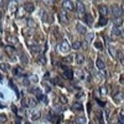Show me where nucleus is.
<instances>
[{"label":"nucleus","mask_w":124,"mask_h":124,"mask_svg":"<svg viewBox=\"0 0 124 124\" xmlns=\"http://www.w3.org/2000/svg\"><path fill=\"white\" fill-rule=\"evenodd\" d=\"M76 10H77V12H78V15L80 16V17L84 16V15L85 13V5L80 1L77 2V3H76Z\"/></svg>","instance_id":"nucleus-1"},{"label":"nucleus","mask_w":124,"mask_h":124,"mask_svg":"<svg viewBox=\"0 0 124 124\" xmlns=\"http://www.w3.org/2000/svg\"><path fill=\"white\" fill-rule=\"evenodd\" d=\"M112 13L116 18L121 17V15H122L121 8H120L117 5H114L112 7Z\"/></svg>","instance_id":"nucleus-2"},{"label":"nucleus","mask_w":124,"mask_h":124,"mask_svg":"<svg viewBox=\"0 0 124 124\" xmlns=\"http://www.w3.org/2000/svg\"><path fill=\"white\" fill-rule=\"evenodd\" d=\"M60 50L62 53H68L70 50V45L68 43V41L65 40L60 44Z\"/></svg>","instance_id":"nucleus-3"},{"label":"nucleus","mask_w":124,"mask_h":124,"mask_svg":"<svg viewBox=\"0 0 124 124\" xmlns=\"http://www.w3.org/2000/svg\"><path fill=\"white\" fill-rule=\"evenodd\" d=\"M59 18H60V21L62 24H68V21H69V19H68V17H67V14L66 12V11H62L60 12V15H59Z\"/></svg>","instance_id":"nucleus-4"},{"label":"nucleus","mask_w":124,"mask_h":124,"mask_svg":"<svg viewBox=\"0 0 124 124\" xmlns=\"http://www.w3.org/2000/svg\"><path fill=\"white\" fill-rule=\"evenodd\" d=\"M62 7L65 9H67L69 11H73L74 10V4L72 1L66 0V1L62 2Z\"/></svg>","instance_id":"nucleus-5"},{"label":"nucleus","mask_w":124,"mask_h":124,"mask_svg":"<svg viewBox=\"0 0 124 124\" xmlns=\"http://www.w3.org/2000/svg\"><path fill=\"white\" fill-rule=\"evenodd\" d=\"M40 117H41V112L39 110H35L31 112V118L33 121H36L37 120H39Z\"/></svg>","instance_id":"nucleus-6"},{"label":"nucleus","mask_w":124,"mask_h":124,"mask_svg":"<svg viewBox=\"0 0 124 124\" xmlns=\"http://www.w3.org/2000/svg\"><path fill=\"white\" fill-rule=\"evenodd\" d=\"M23 8H24L25 12L31 13L32 12H34V4L32 3V2H26V3H24Z\"/></svg>","instance_id":"nucleus-7"},{"label":"nucleus","mask_w":124,"mask_h":124,"mask_svg":"<svg viewBox=\"0 0 124 124\" xmlns=\"http://www.w3.org/2000/svg\"><path fill=\"white\" fill-rule=\"evenodd\" d=\"M63 76L66 79L68 80H72L73 78V71L72 69H67L64 72Z\"/></svg>","instance_id":"nucleus-8"},{"label":"nucleus","mask_w":124,"mask_h":124,"mask_svg":"<svg viewBox=\"0 0 124 124\" xmlns=\"http://www.w3.org/2000/svg\"><path fill=\"white\" fill-rule=\"evenodd\" d=\"M99 12L101 15H103V17L108 15V8L104 5H101L99 7Z\"/></svg>","instance_id":"nucleus-9"},{"label":"nucleus","mask_w":124,"mask_h":124,"mask_svg":"<svg viewBox=\"0 0 124 124\" xmlns=\"http://www.w3.org/2000/svg\"><path fill=\"white\" fill-rule=\"evenodd\" d=\"M85 20L86 24H87L89 27H91V26L93 25V24H94V18H93V17L91 15H89V14L86 15Z\"/></svg>","instance_id":"nucleus-10"},{"label":"nucleus","mask_w":124,"mask_h":124,"mask_svg":"<svg viewBox=\"0 0 124 124\" xmlns=\"http://www.w3.org/2000/svg\"><path fill=\"white\" fill-rule=\"evenodd\" d=\"M5 50L10 56H13L15 54V47L12 46H8H8H6L5 47Z\"/></svg>","instance_id":"nucleus-11"},{"label":"nucleus","mask_w":124,"mask_h":124,"mask_svg":"<svg viewBox=\"0 0 124 124\" xmlns=\"http://www.w3.org/2000/svg\"><path fill=\"white\" fill-rule=\"evenodd\" d=\"M76 29H77L78 33L81 34H85L86 32H87V30H86L85 27L83 26L82 24H79V23L77 24V25H76Z\"/></svg>","instance_id":"nucleus-12"},{"label":"nucleus","mask_w":124,"mask_h":124,"mask_svg":"<svg viewBox=\"0 0 124 124\" xmlns=\"http://www.w3.org/2000/svg\"><path fill=\"white\" fill-rule=\"evenodd\" d=\"M113 23H114L115 27H120L123 24V18L122 17H118V18H115L113 21Z\"/></svg>","instance_id":"nucleus-13"},{"label":"nucleus","mask_w":124,"mask_h":124,"mask_svg":"<svg viewBox=\"0 0 124 124\" xmlns=\"http://www.w3.org/2000/svg\"><path fill=\"white\" fill-rule=\"evenodd\" d=\"M7 41L11 44H15L18 42V37H16L15 36L10 35L7 37Z\"/></svg>","instance_id":"nucleus-14"},{"label":"nucleus","mask_w":124,"mask_h":124,"mask_svg":"<svg viewBox=\"0 0 124 124\" xmlns=\"http://www.w3.org/2000/svg\"><path fill=\"white\" fill-rule=\"evenodd\" d=\"M108 52L110 53V55L113 57V58H116V55H117V52H116V50L115 49L114 46H110L108 47Z\"/></svg>","instance_id":"nucleus-15"},{"label":"nucleus","mask_w":124,"mask_h":124,"mask_svg":"<svg viewBox=\"0 0 124 124\" xmlns=\"http://www.w3.org/2000/svg\"><path fill=\"white\" fill-rule=\"evenodd\" d=\"M75 61H76V63L77 64L82 65L84 62V61H85V56H84V55L81 54V53L78 54L76 56V58H75Z\"/></svg>","instance_id":"nucleus-16"},{"label":"nucleus","mask_w":124,"mask_h":124,"mask_svg":"<svg viewBox=\"0 0 124 124\" xmlns=\"http://www.w3.org/2000/svg\"><path fill=\"white\" fill-rule=\"evenodd\" d=\"M28 106H29V107H31V108H34L37 105V101L33 98H29L28 99Z\"/></svg>","instance_id":"nucleus-17"},{"label":"nucleus","mask_w":124,"mask_h":124,"mask_svg":"<svg viewBox=\"0 0 124 124\" xmlns=\"http://www.w3.org/2000/svg\"><path fill=\"white\" fill-rule=\"evenodd\" d=\"M20 61L24 66H27L28 63V58L25 54H21L20 56Z\"/></svg>","instance_id":"nucleus-18"},{"label":"nucleus","mask_w":124,"mask_h":124,"mask_svg":"<svg viewBox=\"0 0 124 124\" xmlns=\"http://www.w3.org/2000/svg\"><path fill=\"white\" fill-rule=\"evenodd\" d=\"M72 107L75 110H76L78 111L83 110V105L81 103H79V102H75V103H74L72 105Z\"/></svg>","instance_id":"nucleus-19"},{"label":"nucleus","mask_w":124,"mask_h":124,"mask_svg":"<svg viewBox=\"0 0 124 124\" xmlns=\"http://www.w3.org/2000/svg\"><path fill=\"white\" fill-rule=\"evenodd\" d=\"M96 66L99 69H104L105 68V64L104 61H102L101 59H98L96 62Z\"/></svg>","instance_id":"nucleus-20"},{"label":"nucleus","mask_w":124,"mask_h":124,"mask_svg":"<svg viewBox=\"0 0 124 124\" xmlns=\"http://www.w3.org/2000/svg\"><path fill=\"white\" fill-rule=\"evenodd\" d=\"M75 123L76 124H86L87 120H86V118L83 116H78L75 119Z\"/></svg>","instance_id":"nucleus-21"},{"label":"nucleus","mask_w":124,"mask_h":124,"mask_svg":"<svg viewBox=\"0 0 124 124\" xmlns=\"http://www.w3.org/2000/svg\"><path fill=\"white\" fill-rule=\"evenodd\" d=\"M10 69V66L7 63H5V62H2L0 63V69L2 70V71L6 72L8 70Z\"/></svg>","instance_id":"nucleus-22"},{"label":"nucleus","mask_w":124,"mask_h":124,"mask_svg":"<svg viewBox=\"0 0 124 124\" xmlns=\"http://www.w3.org/2000/svg\"><path fill=\"white\" fill-rule=\"evenodd\" d=\"M94 33L91 32V33L87 34V35H86V37H85V40H86V41H87L88 43H91V41L94 40Z\"/></svg>","instance_id":"nucleus-23"},{"label":"nucleus","mask_w":124,"mask_h":124,"mask_svg":"<svg viewBox=\"0 0 124 124\" xmlns=\"http://www.w3.org/2000/svg\"><path fill=\"white\" fill-rule=\"evenodd\" d=\"M97 116H98V120H99L101 124H104V119H103V113H102V111L98 110V114H97Z\"/></svg>","instance_id":"nucleus-24"},{"label":"nucleus","mask_w":124,"mask_h":124,"mask_svg":"<svg viewBox=\"0 0 124 124\" xmlns=\"http://www.w3.org/2000/svg\"><path fill=\"white\" fill-rule=\"evenodd\" d=\"M30 48H31V50L33 53H39L41 50L40 46H37V45H32V46H31Z\"/></svg>","instance_id":"nucleus-25"},{"label":"nucleus","mask_w":124,"mask_h":124,"mask_svg":"<svg viewBox=\"0 0 124 124\" xmlns=\"http://www.w3.org/2000/svg\"><path fill=\"white\" fill-rule=\"evenodd\" d=\"M107 21H108V20H107L105 17L101 16V17L100 18V19H99V25H101V26H105L107 24Z\"/></svg>","instance_id":"nucleus-26"},{"label":"nucleus","mask_w":124,"mask_h":124,"mask_svg":"<svg viewBox=\"0 0 124 124\" xmlns=\"http://www.w3.org/2000/svg\"><path fill=\"white\" fill-rule=\"evenodd\" d=\"M123 98H124V94H123V93H121V92H119V93L116 94L114 95V98L116 101H122V100L123 99Z\"/></svg>","instance_id":"nucleus-27"},{"label":"nucleus","mask_w":124,"mask_h":124,"mask_svg":"<svg viewBox=\"0 0 124 124\" xmlns=\"http://www.w3.org/2000/svg\"><path fill=\"white\" fill-rule=\"evenodd\" d=\"M37 98H38V100H40V101L44 102V104H47V97L44 94H40L39 96H37Z\"/></svg>","instance_id":"nucleus-28"},{"label":"nucleus","mask_w":124,"mask_h":124,"mask_svg":"<svg viewBox=\"0 0 124 124\" xmlns=\"http://www.w3.org/2000/svg\"><path fill=\"white\" fill-rule=\"evenodd\" d=\"M72 48L74 50H78L79 48L82 46V43H81L80 41H75L72 44Z\"/></svg>","instance_id":"nucleus-29"},{"label":"nucleus","mask_w":124,"mask_h":124,"mask_svg":"<svg viewBox=\"0 0 124 124\" xmlns=\"http://www.w3.org/2000/svg\"><path fill=\"white\" fill-rule=\"evenodd\" d=\"M72 61H73V56L72 55H69L66 57H64V59H63V62H67V63H71V62H72Z\"/></svg>","instance_id":"nucleus-30"},{"label":"nucleus","mask_w":124,"mask_h":124,"mask_svg":"<svg viewBox=\"0 0 124 124\" xmlns=\"http://www.w3.org/2000/svg\"><path fill=\"white\" fill-rule=\"evenodd\" d=\"M38 61L39 62H40L42 65H45L46 63V57L44 55H40L38 56Z\"/></svg>","instance_id":"nucleus-31"},{"label":"nucleus","mask_w":124,"mask_h":124,"mask_svg":"<svg viewBox=\"0 0 124 124\" xmlns=\"http://www.w3.org/2000/svg\"><path fill=\"white\" fill-rule=\"evenodd\" d=\"M28 25L29 28H34L36 24H35V21L33 20V19H31V18H28Z\"/></svg>","instance_id":"nucleus-32"},{"label":"nucleus","mask_w":124,"mask_h":124,"mask_svg":"<svg viewBox=\"0 0 124 124\" xmlns=\"http://www.w3.org/2000/svg\"><path fill=\"white\" fill-rule=\"evenodd\" d=\"M112 34L116 36H119L120 35V31L118 29V28H116V27H114V28H113L112 29Z\"/></svg>","instance_id":"nucleus-33"},{"label":"nucleus","mask_w":124,"mask_h":124,"mask_svg":"<svg viewBox=\"0 0 124 124\" xmlns=\"http://www.w3.org/2000/svg\"><path fill=\"white\" fill-rule=\"evenodd\" d=\"M100 94L102 96H105L107 94V89L106 87H101L100 88Z\"/></svg>","instance_id":"nucleus-34"},{"label":"nucleus","mask_w":124,"mask_h":124,"mask_svg":"<svg viewBox=\"0 0 124 124\" xmlns=\"http://www.w3.org/2000/svg\"><path fill=\"white\" fill-rule=\"evenodd\" d=\"M28 79L31 80V81H32V82H34V83H37V82H38V77H37L36 75H31V76L28 78Z\"/></svg>","instance_id":"nucleus-35"},{"label":"nucleus","mask_w":124,"mask_h":124,"mask_svg":"<svg viewBox=\"0 0 124 124\" xmlns=\"http://www.w3.org/2000/svg\"><path fill=\"white\" fill-rule=\"evenodd\" d=\"M8 120V118L5 114H0V122L2 123H4Z\"/></svg>","instance_id":"nucleus-36"},{"label":"nucleus","mask_w":124,"mask_h":124,"mask_svg":"<svg viewBox=\"0 0 124 124\" xmlns=\"http://www.w3.org/2000/svg\"><path fill=\"white\" fill-rule=\"evenodd\" d=\"M47 18H48V15H47V13L44 11H42V13H41V18L44 21H46L47 20Z\"/></svg>","instance_id":"nucleus-37"},{"label":"nucleus","mask_w":124,"mask_h":124,"mask_svg":"<svg viewBox=\"0 0 124 124\" xmlns=\"http://www.w3.org/2000/svg\"><path fill=\"white\" fill-rule=\"evenodd\" d=\"M60 101L62 104H67L68 103V99H67L66 97H65L64 95H60Z\"/></svg>","instance_id":"nucleus-38"},{"label":"nucleus","mask_w":124,"mask_h":124,"mask_svg":"<svg viewBox=\"0 0 124 124\" xmlns=\"http://www.w3.org/2000/svg\"><path fill=\"white\" fill-rule=\"evenodd\" d=\"M94 46L96 48H98V49L99 50H102L103 49V46H102V44L101 42H96L95 44H94Z\"/></svg>","instance_id":"nucleus-39"},{"label":"nucleus","mask_w":124,"mask_h":124,"mask_svg":"<svg viewBox=\"0 0 124 124\" xmlns=\"http://www.w3.org/2000/svg\"><path fill=\"white\" fill-rule=\"evenodd\" d=\"M82 46L83 47V49L85 50H86L88 49V43L86 41V40H85V41H83V43L82 44Z\"/></svg>","instance_id":"nucleus-40"},{"label":"nucleus","mask_w":124,"mask_h":124,"mask_svg":"<svg viewBox=\"0 0 124 124\" xmlns=\"http://www.w3.org/2000/svg\"><path fill=\"white\" fill-rule=\"evenodd\" d=\"M29 84H30V80L28 79V78H25L23 80V85L25 86H28V85H29Z\"/></svg>","instance_id":"nucleus-41"},{"label":"nucleus","mask_w":124,"mask_h":124,"mask_svg":"<svg viewBox=\"0 0 124 124\" xmlns=\"http://www.w3.org/2000/svg\"><path fill=\"white\" fill-rule=\"evenodd\" d=\"M119 122H120V124H124V116H120L119 117Z\"/></svg>","instance_id":"nucleus-42"},{"label":"nucleus","mask_w":124,"mask_h":124,"mask_svg":"<svg viewBox=\"0 0 124 124\" xmlns=\"http://www.w3.org/2000/svg\"><path fill=\"white\" fill-rule=\"evenodd\" d=\"M12 110H13V112L15 113V114H17V108H16V107L14 104H12Z\"/></svg>","instance_id":"nucleus-43"},{"label":"nucleus","mask_w":124,"mask_h":124,"mask_svg":"<svg viewBox=\"0 0 124 124\" xmlns=\"http://www.w3.org/2000/svg\"><path fill=\"white\" fill-rule=\"evenodd\" d=\"M97 102H98V103L101 106H104V105L105 104L104 102V103H103V102H101V101H100V100H98V99H97Z\"/></svg>","instance_id":"nucleus-44"},{"label":"nucleus","mask_w":124,"mask_h":124,"mask_svg":"<svg viewBox=\"0 0 124 124\" xmlns=\"http://www.w3.org/2000/svg\"><path fill=\"white\" fill-rule=\"evenodd\" d=\"M120 36L123 37V38H124V29H123V30L120 31Z\"/></svg>","instance_id":"nucleus-45"},{"label":"nucleus","mask_w":124,"mask_h":124,"mask_svg":"<svg viewBox=\"0 0 124 124\" xmlns=\"http://www.w3.org/2000/svg\"><path fill=\"white\" fill-rule=\"evenodd\" d=\"M121 10H122V12L124 14V1L123 2V4H122V6H121Z\"/></svg>","instance_id":"nucleus-46"},{"label":"nucleus","mask_w":124,"mask_h":124,"mask_svg":"<svg viewBox=\"0 0 124 124\" xmlns=\"http://www.w3.org/2000/svg\"><path fill=\"white\" fill-rule=\"evenodd\" d=\"M120 62H121V63H122L123 66H124V56L122 57V58L120 59Z\"/></svg>","instance_id":"nucleus-47"},{"label":"nucleus","mask_w":124,"mask_h":124,"mask_svg":"<svg viewBox=\"0 0 124 124\" xmlns=\"http://www.w3.org/2000/svg\"><path fill=\"white\" fill-rule=\"evenodd\" d=\"M88 110L89 113L91 112V104H90V103L88 104Z\"/></svg>","instance_id":"nucleus-48"},{"label":"nucleus","mask_w":124,"mask_h":124,"mask_svg":"<svg viewBox=\"0 0 124 124\" xmlns=\"http://www.w3.org/2000/svg\"><path fill=\"white\" fill-rule=\"evenodd\" d=\"M109 114H110V110H106V116H107V117H108Z\"/></svg>","instance_id":"nucleus-49"},{"label":"nucleus","mask_w":124,"mask_h":124,"mask_svg":"<svg viewBox=\"0 0 124 124\" xmlns=\"http://www.w3.org/2000/svg\"><path fill=\"white\" fill-rule=\"evenodd\" d=\"M121 116H124V108H123L122 110H121Z\"/></svg>","instance_id":"nucleus-50"},{"label":"nucleus","mask_w":124,"mask_h":124,"mask_svg":"<svg viewBox=\"0 0 124 124\" xmlns=\"http://www.w3.org/2000/svg\"><path fill=\"white\" fill-rule=\"evenodd\" d=\"M120 83H121V84H123V85H124V78L120 79Z\"/></svg>","instance_id":"nucleus-51"},{"label":"nucleus","mask_w":124,"mask_h":124,"mask_svg":"<svg viewBox=\"0 0 124 124\" xmlns=\"http://www.w3.org/2000/svg\"><path fill=\"white\" fill-rule=\"evenodd\" d=\"M67 124H74V123H73V122H72V121H69V122L67 123Z\"/></svg>","instance_id":"nucleus-52"},{"label":"nucleus","mask_w":124,"mask_h":124,"mask_svg":"<svg viewBox=\"0 0 124 124\" xmlns=\"http://www.w3.org/2000/svg\"><path fill=\"white\" fill-rule=\"evenodd\" d=\"M2 13L1 11H0V19L2 18Z\"/></svg>","instance_id":"nucleus-53"},{"label":"nucleus","mask_w":124,"mask_h":124,"mask_svg":"<svg viewBox=\"0 0 124 124\" xmlns=\"http://www.w3.org/2000/svg\"><path fill=\"white\" fill-rule=\"evenodd\" d=\"M15 124H21V123L20 121H17V122L15 123Z\"/></svg>","instance_id":"nucleus-54"},{"label":"nucleus","mask_w":124,"mask_h":124,"mask_svg":"<svg viewBox=\"0 0 124 124\" xmlns=\"http://www.w3.org/2000/svg\"><path fill=\"white\" fill-rule=\"evenodd\" d=\"M26 124H30V123H26Z\"/></svg>","instance_id":"nucleus-55"}]
</instances>
